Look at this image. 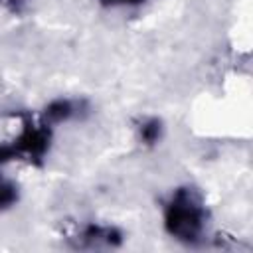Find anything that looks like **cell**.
Wrapping results in <instances>:
<instances>
[{
  "instance_id": "1",
  "label": "cell",
  "mask_w": 253,
  "mask_h": 253,
  "mask_svg": "<svg viewBox=\"0 0 253 253\" xmlns=\"http://www.w3.org/2000/svg\"><path fill=\"white\" fill-rule=\"evenodd\" d=\"M168 223L172 233L190 239L200 229V210L188 196H180L170 208Z\"/></svg>"
},
{
  "instance_id": "2",
  "label": "cell",
  "mask_w": 253,
  "mask_h": 253,
  "mask_svg": "<svg viewBox=\"0 0 253 253\" xmlns=\"http://www.w3.org/2000/svg\"><path fill=\"white\" fill-rule=\"evenodd\" d=\"M12 198H14L12 188H10L8 184L0 182V208H2V206H6V204H10V202H12Z\"/></svg>"
},
{
  "instance_id": "3",
  "label": "cell",
  "mask_w": 253,
  "mask_h": 253,
  "mask_svg": "<svg viewBox=\"0 0 253 253\" xmlns=\"http://www.w3.org/2000/svg\"><path fill=\"white\" fill-rule=\"evenodd\" d=\"M113 2H130V0H113Z\"/></svg>"
}]
</instances>
